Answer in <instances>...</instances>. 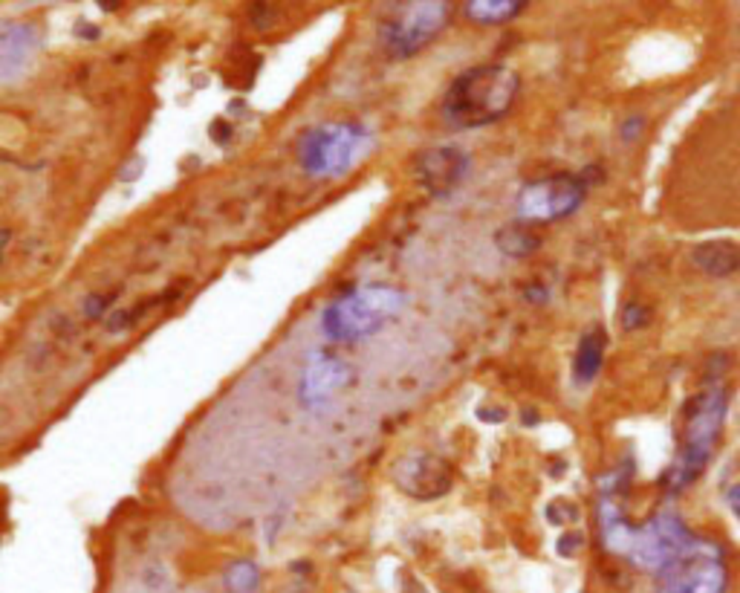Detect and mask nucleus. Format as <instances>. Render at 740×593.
<instances>
[{"mask_svg": "<svg viewBox=\"0 0 740 593\" xmlns=\"http://www.w3.org/2000/svg\"><path fill=\"white\" fill-rule=\"evenodd\" d=\"M726 411H729V391L723 385H709V388H703L692 399L683 425V443L677 460L671 463L666 478H662V484L668 489H683L703 475L714 449H718Z\"/></svg>", "mask_w": 740, "mask_h": 593, "instance_id": "7ed1b4c3", "label": "nucleus"}, {"mask_svg": "<svg viewBox=\"0 0 740 593\" xmlns=\"http://www.w3.org/2000/svg\"><path fill=\"white\" fill-rule=\"evenodd\" d=\"M521 79L503 64L472 67L451 82L443 99V119L451 127H483L512 110Z\"/></svg>", "mask_w": 740, "mask_h": 593, "instance_id": "f03ea898", "label": "nucleus"}, {"mask_svg": "<svg viewBox=\"0 0 740 593\" xmlns=\"http://www.w3.org/2000/svg\"><path fill=\"white\" fill-rule=\"evenodd\" d=\"M122 0H99V6L105 9V12H113V9H119Z\"/></svg>", "mask_w": 740, "mask_h": 593, "instance_id": "aec40b11", "label": "nucleus"}, {"mask_svg": "<svg viewBox=\"0 0 740 593\" xmlns=\"http://www.w3.org/2000/svg\"><path fill=\"white\" fill-rule=\"evenodd\" d=\"M495 243L503 255L509 257H529L532 252H538L541 247V238L532 231L529 226L524 223H512V226H503L498 235H495Z\"/></svg>", "mask_w": 740, "mask_h": 593, "instance_id": "dca6fc26", "label": "nucleus"}, {"mask_svg": "<svg viewBox=\"0 0 740 593\" xmlns=\"http://www.w3.org/2000/svg\"><path fill=\"white\" fill-rule=\"evenodd\" d=\"M451 0H394L379 23V41L391 58H414L448 27Z\"/></svg>", "mask_w": 740, "mask_h": 593, "instance_id": "423d86ee", "label": "nucleus"}, {"mask_svg": "<svg viewBox=\"0 0 740 593\" xmlns=\"http://www.w3.org/2000/svg\"><path fill=\"white\" fill-rule=\"evenodd\" d=\"M466 169H469V157H466L460 148L443 145V148H431L420 153L417 165H414V174H417V183L431 197H446L460 186Z\"/></svg>", "mask_w": 740, "mask_h": 593, "instance_id": "9b49d317", "label": "nucleus"}, {"mask_svg": "<svg viewBox=\"0 0 740 593\" xmlns=\"http://www.w3.org/2000/svg\"><path fill=\"white\" fill-rule=\"evenodd\" d=\"M394 484L405 493L408 498L417 501H434L443 498L451 484H454V472L451 467L437 455H408L402 458L394 467Z\"/></svg>", "mask_w": 740, "mask_h": 593, "instance_id": "9d476101", "label": "nucleus"}, {"mask_svg": "<svg viewBox=\"0 0 740 593\" xmlns=\"http://www.w3.org/2000/svg\"><path fill=\"white\" fill-rule=\"evenodd\" d=\"M38 47V30L32 23L0 21V75H15Z\"/></svg>", "mask_w": 740, "mask_h": 593, "instance_id": "f8f14e48", "label": "nucleus"}, {"mask_svg": "<svg viewBox=\"0 0 740 593\" xmlns=\"http://www.w3.org/2000/svg\"><path fill=\"white\" fill-rule=\"evenodd\" d=\"M350 379H353V368H350L342 356L316 353L307 362L301 382H298V399H301L304 408L321 411L347 388Z\"/></svg>", "mask_w": 740, "mask_h": 593, "instance_id": "1a4fd4ad", "label": "nucleus"}, {"mask_svg": "<svg viewBox=\"0 0 740 593\" xmlns=\"http://www.w3.org/2000/svg\"><path fill=\"white\" fill-rule=\"evenodd\" d=\"M408 295L391 283H361L342 292L321 316V330L330 342H359L394 321Z\"/></svg>", "mask_w": 740, "mask_h": 593, "instance_id": "20e7f679", "label": "nucleus"}, {"mask_svg": "<svg viewBox=\"0 0 740 593\" xmlns=\"http://www.w3.org/2000/svg\"><path fill=\"white\" fill-rule=\"evenodd\" d=\"M726 504L732 507L735 515H740V484L729 486V493H726Z\"/></svg>", "mask_w": 740, "mask_h": 593, "instance_id": "6ab92c4d", "label": "nucleus"}, {"mask_svg": "<svg viewBox=\"0 0 740 593\" xmlns=\"http://www.w3.org/2000/svg\"><path fill=\"white\" fill-rule=\"evenodd\" d=\"M726 588H729V571L720 547L694 538L659 573L657 593H726Z\"/></svg>", "mask_w": 740, "mask_h": 593, "instance_id": "0eeeda50", "label": "nucleus"}, {"mask_svg": "<svg viewBox=\"0 0 740 593\" xmlns=\"http://www.w3.org/2000/svg\"><path fill=\"white\" fill-rule=\"evenodd\" d=\"M584 197H588V183L579 174H553L521 188L518 214L524 223H555L576 214Z\"/></svg>", "mask_w": 740, "mask_h": 593, "instance_id": "6e6552de", "label": "nucleus"}, {"mask_svg": "<svg viewBox=\"0 0 740 593\" xmlns=\"http://www.w3.org/2000/svg\"><path fill=\"white\" fill-rule=\"evenodd\" d=\"M223 588L226 593H255L261 588V567L249 559L231 562L223 571Z\"/></svg>", "mask_w": 740, "mask_h": 593, "instance_id": "f3484780", "label": "nucleus"}, {"mask_svg": "<svg viewBox=\"0 0 740 593\" xmlns=\"http://www.w3.org/2000/svg\"><path fill=\"white\" fill-rule=\"evenodd\" d=\"M692 257H694V264L700 269H706L709 275H729L740 266V249L726 240L700 243Z\"/></svg>", "mask_w": 740, "mask_h": 593, "instance_id": "4468645a", "label": "nucleus"}, {"mask_svg": "<svg viewBox=\"0 0 740 593\" xmlns=\"http://www.w3.org/2000/svg\"><path fill=\"white\" fill-rule=\"evenodd\" d=\"M605 344H607V336H605L602 327H590L579 339L576 359H573V377H576V382L588 385V382L596 379V373L602 371V362H605Z\"/></svg>", "mask_w": 740, "mask_h": 593, "instance_id": "ddd939ff", "label": "nucleus"}, {"mask_svg": "<svg viewBox=\"0 0 740 593\" xmlns=\"http://www.w3.org/2000/svg\"><path fill=\"white\" fill-rule=\"evenodd\" d=\"M524 6L527 0H466V18L480 27H498L521 15Z\"/></svg>", "mask_w": 740, "mask_h": 593, "instance_id": "2eb2a0df", "label": "nucleus"}, {"mask_svg": "<svg viewBox=\"0 0 740 593\" xmlns=\"http://www.w3.org/2000/svg\"><path fill=\"white\" fill-rule=\"evenodd\" d=\"M599 530L610 550L631 559L640 571L651 573H662L694 541L680 515L668 510L657 512L651 521L640 527L628 524L622 515L619 493L610 486H605L599 495Z\"/></svg>", "mask_w": 740, "mask_h": 593, "instance_id": "f257e3e1", "label": "nucleus"}, {"mask_svg": "<svg viewBox=\"0 0 740 593\" xmlns=\"http://www.w3.org/2000/svg\"><path fill=\"white\" fill-rule=\"evenodd\" d=\"M370 148V134L359 122H321L298 139V165L318 179L347 174Z\"/></svg>", "mask_w": 740, "mask_h": 593, "instance_id": "39448f33", "label": "nucleus"}, {"mask_svg": "<svg viewBox=\"0 0 740 593\" xmlns=\"http://www.w3.org/2000/svg\"><path fill=\"white\" fill-rule=\"evenodd\" d=\"M645 318H648V313L642 310L640 304H628L625 313H622V325H625V327L631 330V327H640Z\"/></svg>", "mask_w": 740, "mask_h": 593, "instance_id": "a211bd4d", "label": "nucleus"}, {"mask_svg": "<svg viewBox=\"0 0 740 593\" xmlns=\"http://www.w3.org/2000/svg\"><path fill=\"white\" fill-rule=\"evenodd\" d=\"M4 243H6V240H4V238H0V257H4Z\"/></svg>", "mask_w": 740, "mask_h": 593, "instance_id": "412c9836", "label": "nucleus"}]
</instances>
